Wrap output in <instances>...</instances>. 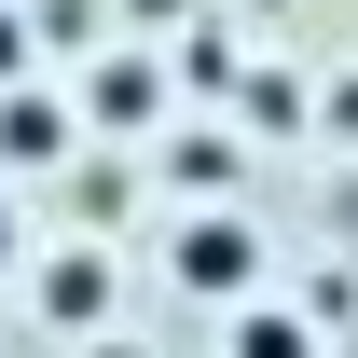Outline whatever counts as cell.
Wrapping results in <instances>:
<instances>
[{
  "label": "cell",
  "mask_w": 358,
  "mask_h": 358,
  "mask_svg": "<svg viewBox=\"0 0 358 358\" xmlns=\"http://www.w3.org/2000/svg\"><path fill=\"white\" fill-rule=\"evenodd\" d=\"M331 138H358V69H345V83H331Z\"/></svg>",
  "instance_id": "obj_8"
},
{
  "label": "cell",
  "mask_w": 358,
  "mask_h": 358,
  "mask_svg": "<svg viewBox=\"0 0 358 358\" xmlns=\"http://www.w3.org/2000/svg\"><path fill=\"white\" fill-rule=\"evenodd\" d=\"M262 221H248V207H193V221L166 234V289H193V303H248V289H262Z\"/></svg>",
  "instance_id": "obj_1"
},
{
  "label": "cell",
  "mask_w": 358,
  "mask_h": 358,
  "mask_svg": "<svg viewBox=\"0 0 358 358\" xmlns=\"http://www.w3.org/2000/svg\"><path fill=\"white\" fill-rule=\"evenodd\" d=\"M221 358H317V317L303 303H275V289H248V303H221Z\"/></svg>",
  "instance_id": "obj_5"
},
{
  "label": "cell",
  "mask_w": 358,
  "mask_h": 358,
  "mask_svg": "<svg viewBox=\"0 0 358 358\" xmlns=\"http://www.w3.org/2000/svg\"><path fill=\"white\" fill-rule=\"evenodd\" d=\"M248 124L289 138V124H303V83H289V69H262V83H248Z\"/></svg>",
  "instance_id": "obj_6"
},
{
  "label": "cell",
  "mask_w": 358,
  "mask_h": 358,
  "mask_svg": "<svg viewBox=\"0 0 358 358\" xmlns=\"http://www.w3.org/2000/svg\"><path fill=\"white\" fill-rule=\"evenodd\" d=\"M69 152H83V110H69L55 83H14V96H0V166H69Z\"/></svg>",
  "instance_id": "obj_3"
},
{
  "label": "cell",
  "mask_w": 358,
  "mask_h": 358,
  "mask_svg": "<svg viewBox=\"0 0 358 358\" xmlns=\"http://www.w3.org/2000/svg\"><path fill=\"white\" fill-rule=\"evenodd\" d=\"M152 96H166V69H152V55H96V69H83V110H96L110 138H138V124H166Z\"/></svg>",
  "instance_id": "obj_4"
},
{
  "label": "cell",
  "mask_w": 358,
  "mask_h": 358,
  "mask_svg": "<svg viewBox=\"0 0 358 358\" xmlns=\"http://www.w3.org/2000/svg\"><path fill=\"white\" fill-rule=\"evenodd\" d=\"M28 275V221H14V179H0V289Z\"/></svg>",
  "instance_id": "obj_7"
},
{
  "label": "cell",
  "mask_w": 358,
  "mask_h": 358,
  "mask_svg": "<svg viewBox=\"0 0 358 358\" xmlns=\"http://www.w3.org/2000/svg\"><path fill=\"white\" fill-rule=\"evenodd\" d=\"M28 303H42V331H110V248H55V262H28Z\"/></svg>",
  "instance_id": "obj_2"
}]
</instances>
